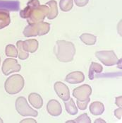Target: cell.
I'll return each instance as SVG.
<instances>
[{"mask_svg": "<svg viewBox=\"0 0 122 123\" xmlns=\"http://www.w3.org/2000/svg\"><path fill=\"white\" fill-rule=\"evenodd\" d=\"M56 57L61 62H69L73 60L76 54V48L71 42L58 40L54 49Z\"/></svg>", "mask_w": 122, "mask_h": 123, "instance_id": "cell-1", "label": "cell"}, {"mask_svg": "<svg viewBox=\"0 0 122 123\" xmlns=\"http://www.w3.org/2000/svg\"><path fill=\"white\" fill-rule=\"evenodd\" d=\"M24 84V79L21 75L13 74L6 80L4 88L9 94L15 95L23 88Z\"/></svg>", "mask_w": 122, "mask_h": 123, "instance_id": "cell-2", "label": "cell"}, {"mask_svg": "<svg viewBox=\"0 0 122 123\" xmlns=\"http://www.w3.org/2000/svg\"><path fill=\"white\" fill-rule=\"evenodd\" d=\"M49 13V7L46 5H40L34 9L30 16L27 19L28 24L42 22Z\"/></svg>", "mask_w": 122, "mask_h": 123, "instance_id": "cell-3", "label": "cell"}, {"mask_svg": "<svg viewBox=\"0 0 122 123\" xmlns=\"http://www.w3.org/2000/svg\"><path fill=\"white\" fill-rule=\"evenodd\" d=\"M16 109L18 113L22 116H33L37 117L38 115L37 111L30 108L24 97H18L16 100Z\"/></svg>", "mask_w": 122, "mask_h": 123, "instance_id": "cell-4", "label": "cell"}, {"mask_svg": "<svg viewBox=\"0 0 122 123\" xmlns=\"http://www.w3.org/2000/svg\"><path fill=\"white\" fill-rule=\"evenodd\" d=\"M95 56L98 60L102 62L105 66H114L118 63L119 59L114 51L112 50H103L95 52Z\"/></svg>", "mask_w": 122, "mask_h": 123, "instance_id": "cell-5", "label": "cell"}, {"mask_svg": "<svg viewBox=\"0 0 122 123\" xmlns=\"http://www.w3.org/2000/svg\"><path fill=\"white\" fill-rule=\"evenodd\" d=\"M21 65L18 63L16 60L13 58H7L3 62L1 70L3 74L7 76L13 72H19L21 70Z\"/></svg>", "mask_w": 122, "mask_h": 123, "instance_id": "cell-6", "label": "cell"}, {"mask_svg": "<svg viewBox=\"0 0 122 123\" xmlns=\"http://www.w3.org/2000/svg\"><path fill=\"white\" fill-rule=\"evenodd\" d=\"M92 93V88L87 84L74 88L73 91V96L79 101H84L87 99L90 98Z\"/></svg>", "mask_w": 122, "mask_h": 123, "instance_id": "cell-7", "label": "cell"}, {"mask_svg": "<svg viewBox=\"0 0 122 123\" xmlns=\"http://www.w3.org/2000/svg\"><path fill=\"white\" fill-rule=\"evenodd\" d=\"M54 90L57 96L60 98L66 101L70 98V91L69 87L61 81H57L54 84Z\"/></svg>", "mask_w": 122, "mask_h": 123, "instance_id": "cell-8", "label": "cell"}, {"mask_svg": "<svg viewBox=\"0 0 122 123\" xmlns=\"http://www.w3.org/2000/svg\"><path fill=\"white\" fill-rule=\"evenodd\" d=\"M47 110L49 115L54 117H57L60 115L62 112L61 104L57 100H50L47 105Z\"/></svg>", "mask_w": 122, "mask_h": 123, "instance_id": "cell-9", "label": "cell"}, {"mask_svg": "<svg viewBox=\"0 0 122 123\" xmlns=\"http://www.w3.org/2000/svg\"><path fill=\"white\" fill-rule=\"evenodd\" d=\"M85 80V76L83 72L76 71L69 74L66 76L65 81L71 84H77L82 83Z\"/></svg>", "mask_w": 122, "mask_h": 123, "instance_id": "cell-10", "label": "cell"}, {"mask_svg": "<svg viewBox=\"0 0 122 123\" xmlns=\"http://www.w3.org/2000/svg\"><path fill=\"white\" fill-rule=\"evenodd\" d=\"M28 100L30 103L33 105V108L40 109L43 105V100L40 95L37 94L36 93H32L29 95Z\"/></svg>", "mask_w": 122, "mask_h": 123, "instance_id": "cell-11", "label": "cell"}, {"mask_svg": "<svg viewBox=\"0 0 122 123\" xmlns=\"http://www.w3.org/2000/svg\"><path fill=\"white\" fill-rule=\"evenodd\" d=\"M38 45L39 44L37 40L35 39L26 40L25 41H23V49L28 53H34L35 52H36L38 48Z\"/></svg>", "mask_w": 122, "mask_h": 123, "instance_id": "cell-12", "label": "cell"}, {"mask_svg": "<svg viewBox=\"0 0 122 123\" xmlns=\"http://www.w3.org/2000/svg\"><path fill=\"white\" fill-rule=\"evenodd\" d=\"M49 7V13L47 15V18L49 20L54 19L58 15V7L57 3L55 0H51L46 4Z\"/></svg>", "mask_w": 122, "mask_h": 123, "instance_id": "cell-13", "label": "cell"}, {"mask_svg": "<svg viewBox=\"0 0 122 123\" xmlns=\"http://www.w3.org/2000/svg\"><path fill=\"white\" fill-rule=\"evenodd\" d=\"M11 23L10 15L8 10L0 9V29L8 26Z\"/></svg>", "mask_w": 122, "mask_h": 123, "instance_id": "cell-14", "label": "cell"}, {"mask_svg": "<svg viewBox=\"0 0 122 123\" xmlns=\"http://www.w3.org/2000/svg\"><path fill=\"white\" fill-rule=\"evenodd\" d=\"M38 24H28L23 31V35L25 37H33L38 36Z\"/></svg>", "mask_w": 122, "mask_h": 123, "instance_id": "cell-15", "label": "cell"}, {"mask_svg": "<svg viewBox=\"0 0 122 123\" xmlns=\"http://www.w3.org/2000/svg\"><path fill=\"white\" fill-rule=\"evenodd\" d=\"M90 111L93 115H100L105 111V106L101 102L95 101L90 104Z\"/></svg>", "mask_w": 122, "mask_h": 123, "instance_id": "cell-16", "label": "cell"}, {"mask_svg": "<svg viewBox=\"0 0 122 123\" xmlns=\"http://www.w3.org/2000/svg\"><path fill=\"white\" fill-rule=\"evenodd\" d=\"M103 71V67L101 64L96 63V62H92L90 67L89 69V79L90 80H93L94 79V74H100Z\"/></svg>", "mask_w": 122, "mask_h": 123, "instance_id": "cell-17", "label": "cell"}, {"mask_svg": "<svg viewBox=\"0 0 122 123\" xmlns=\"http://www.w3.org/2000/svg\"><path fill=\"white\" fill-rule=\"evenodd\" d=\"M80 39L87 45H93L97 40V37L90 33H83L80 36Z\"/></svg>", "mask_w": 122, "mask_h": 123, "instance_id": "cell-18", "label": "cell"}, {"mask_svg": "<svg viewBox=\"0 0 122 123\" xmlns=\"http://www.w3.org/2000/svg\"><path fill=\"white\" fill-rule=\"evenodd\" d=\"M16 46L18 48V58L21 60H24L28 58L29 57V53L28 52H26L23 47V41L22 40H19L16 43Z\"/></svg>", "mask_w": 122, "mask_h": 123, "instance_id": "cell-19", "label": "cell"}, {"mask_svg": "<svg viewBox=\"0 0 122 123\" xmlns=\"http://www.w3.org/2000/svg\"><path fill=\"white\" fill-rule=\"evenodd\" d=\"M64 105L66 108V111L67 112L71 115H74L78 113V108H76L75 103L72 98H69V100H66V102L64 103Z\"/></svg>", "mask_w": 122, "mask_h": 123, "instance_id": "cell-20", "label": "cell"}, {"mask_svg": "<svg viewBox=\"0 0 122 123\" xmlns=\"http://www.w3.org/2000/svg\"><path fill=\"white\" fill-rule=\"evenodd\" d=\"M73 5V0H60L59 6L61 11L64 12H69L72 9Z\"/></svg>", "mask_w": 122, "mask_h": 123, "instance_id": "cell-21", "label": "cell"}, {"mask_svg": "<svg viewBox=\"0 0 122 123\" xmlns=\"http://www.w3.org/2000/svg\"><path fill=\"white\" fill-rule=\"evenodd\" d=\"M38 24V28H39V31H38V36H42L44 35H46L48 33L50 29V24L49 23L46 22H40L37 23Z\"/></svg>", "mask_w": 122, "mask_h": 123, "instance_id": "cell-22", "label": "cell"}, {"mask_svg": "<svg viewBox=\"0 0 122 123\" xmlns=\"http://www.w3.org/2000/svg\"><path fill=\"white\" fill-rule=\"evenodd\" d=\"M5 53L7 57H18V50L16 48V47L12 44L6 45L5 49Z\"/></svg>", "mask_w": 122, "mask_h": 123, "instance_id": "cell-23", "label": "cell"}, {"mask_svg": "<svg viewBox=\"0 0 122 123\" xmlns=\"http://www.w3.org/2000/svg\"><path fill=\"white\" fill-rule=\"evenodd\" d=\"M66 123H90L91 120L87 115V113H83L79 117H78L75 120H71V121H67Z\"/></svg>", "mask_w": 122, "mask_h": 123, "instance_id": "cell-24", "label": "cell"}, {"mask_svg": "<svg viewBox=\"0 0 122 123\" xmlns=\"http://www.w3.org/2000/svg\"><path fill=\"white\" fill-rule=\"evenodd\" d=\"M33 9L29 6H27L24 9H22L21 12H20V16L22 18H28L31 13H32V12H33Z\"/></svg>", "mask_w": 122, "mask_h": 123, "instance_id": "cell-25", "label": "cell"}, {"mask_svg": "<svg viewBox=\"0 0 122 123\" xmlns=\"http://www.w3.org/2000/svg\"><path fill=\"white\" fill-rule=\"evenodd\" d=\"M89 102H90V98L87 99L86 100H84V101H79V100H77L76 103H77L78 108L80 110L83 111V110H86V108H87V106Z\"/></svg>", "mask_w": 122, "mask_h": 123, "instance_id": "cell-26", "label": "cell"}, {"mask_svg": "<svg viewBox=\"0 0 122 123\" xmlns=\"http://www.w3.org/2000/svg\"><path fill=\"white\" fill-rule=\"evenodd\" d=\"M40 4V2L38 0H30L28 3H27V6H29L30 7H32L33 9L37 8V6H39Z\"/></svg>", "mask_w": 122, "mask_h": 123, "instance_id": "cell-27", "label": "cell"}, {"mask_svg": "<svg viewBox=\"0 0 122 123\" xmlns=\"http://www.w3.org/2000/svg\"><path fill=\"white\" fill-rule=\"evenodd\" d=\"M74 1H75V4H76V6H78L79 7H83L87 4L89 0H74Z\"/></svg>", "mask_w": 122, "mask_h": 123, "instance_id": "cell-28", "label": "cell"}, {"mask_svg": "<svg viewBox=\"0 0 122 123\" xmlns=\"http://www.w3.org/2000/svg\"><path fill=\"white\" fill-rule=\"evenodd\" d=\"M114 115L119 120L122 119V107H119V108H117L116 110L114 111Z\"/></svg>", "mask_w": 122, "mask_h": 123, "instance_id": "cell-29", "label": "cell"}, {"mask_svg": "<svg viewBox=\"0 0 122 123\" xmlns=\"http://www.w3.org/2000/svg\"><path fill=\"white\" fill-rule=\"evenodd\" d=\"M116 105L118 106V107H122V96H119V97H117L116 98Z\"/></svg>", "mask_w": 122, "mask_h": 123, "instance_id": "cell-30", "label": "cell"}, {"mask_svg": "<svg viewBox=\"0 0 122 123\" xmlns=\"http://www.w3.org/2000/svg\"><path fill=\"white\" fill-rule=\"evenodd\" d=\"M21 123H36V120H33V119H25L23 120H22V121H21Z\"/></svg>", "mask_w": 122, "mask_h": 123, "instance_id": "cell-31", "label": "cell"}, {"mask_svg": "<svg viewBox=\"0 0 122 123\" xmlns=\"http://www.w3.org/2000/svg\"><path fill=\"white\" fill-rule=\"evenodd\" d=\"M95 123H105L106 122H105V120H103L102 119H101V118H99V119L96 120L95 121Z\"/></svg>", "mask_w": 122, "mask_h": 123, "instance_id": "cell-32", "label": "cell"}, {"mask_svg": "<svg viewBox=\"0 0 122 123\" xmlns=\"http://www.w3.org/2000/svg\"><path fill=\"white\" fill-rule=\"evenodd\" d=\"M3 123V120H1V118L0 117V123Z\"/></svg>", "mask_w": 122, "mask_h": 123, "instance_id": "cell-33", "label": "cell"}, {"mask_svg": "<svg viewBox=\"0 0 122 123\" xmlns=\"http://www.w3.org/2000/svg\"><path fill=\"white\" fill-rule=\"evenodd\" d=\"M0 63H1V57H0Z\"/></svg>", "mask_w": 122, "mask_h": 123, "instance_id": "cell-34", "label": "cell"}]
</instances>
